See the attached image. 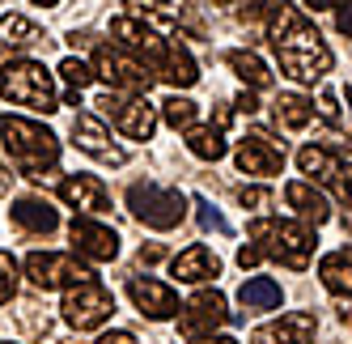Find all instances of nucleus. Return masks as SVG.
Masks as SVG:
<instances>
[{
	"label": "nucleus",
	"mask_w": 352,
	"mask_h": 344,
	"mask_svg": "<svg viewBox=\"0 0 352 344\" xmlns=\"http://www.w3.org/2000/svg\"><path fill=\"white\" fill-rule=\"evenodd\" d=\"M267 39H272V52H276V60H280V68L301 85L322 81L327 72H331V64H336L331 47L322 43V34L310 26L306 13H301L297 5H272Z\"/></svg>",
	"instance_id": "f257e3e1"
},
{
	"label": "nucleus",
	"mask_w": 352,
	"mask_h": 344,
	"mask_svg": "<svg viewBox=\"0 0 352 344\" xmlns=\"http://www.w3.org/2000/svg\"><path fill=\"white\" fill-rule=\"evenodd\" d=\"M0 149H5V162L13 170H21L34 183L60 175L56 170L60 166V140H56V132L34 124V119H21V115L0 119Z\"/></svg>",
	"instance_id": "f03ea898"
},
{
	"label": "nucleus",
	"mask_w": 352,
	"mask_h": 344,
	"mask_svg": "<svg viewBox=\"0 0 352 344\" xmlns=\"http://www.w3.org/2000/svg\"><path fill=\"white\" fill-rule=\"evenodd\" d=\"M250 238L263 247L267 259H276L289 272H306L314 255V226L306 221H285V217H259L250 221Z\"/></svg>",
	"instance_id": "7ed1b4c3"
},
{
	"label": "nucleus",
	"mask_w": 352,
	"mask_h": 344,
	"mask_svg": "<svg viewBox=\"0 0 352 344\" xmlns=\"http://www.w3.org/2000/svg\"><path fill=\"white\" fill-rule=\"evenodd\" d=\"M0 98H9L13 107H26L38 115H56L60 98H56V81L38 60H9L0 64Z\"/></svg>",
	"instance_id": "20e7f679"
},
{
	"label": "nucleus",
	"mask_w": 352,
	"mask_h": 344,
	"mask_svg": "<svg viewBox=\"0 0 352 344\" xmlns=\"http://www.w3.org/2000/svg\"><path fill=\"white\" fill-rule=\"evenodd\" d=\"M128 208L148 230H174L187 217V195L179 187H162V183H132Z\"/></svg>",
	"instance_id": "39448f33"
},
{
	"label": "nucleus",
	"mask_w": 352,
	"mask_h": 344,
	"mask_svg": "<svg viewBox=\"0 0 352 344\" xmlns=\"http://www.w3.org/2000/svg\"><path fill=\"white\" fill-rule=\"evenodd\" d=\"M98 115L111 119V124L128 136V140H153L157 132V115L153 107L144 103V94H119V89H107V94H98Z\"/></svg>",
	"instance_id": "423d86ee"
},
{
	"label": "nucleus",
	"mask_w": 352,
	"mask_h": 344,
	"mask_svg": "<svg viewBox=\"0 0 352 344\" xmlns=\"http://www.w3.org/2000/svg\"><path fill=\"white\" fill-rule=\"evenodd\" d=\"M94 68H98V77H107L111 89H119V94H148L153 81H157L153 68L140 64L132 52H123V47H115V43H102L94 52Z\"/></svg>",
	"instance_id": "0eeeda50"
},
{
	"label": "nucleus",
	"mask_w": 352,
	"mask_h": 344,
	"mask_svg": "<svg viewBox=\"0 0 352 344\" xmlns=\"http://www.w3.org/2000/svg\"><path fill=\"white\" fill-rule=\"evenodd\" d=\"M64 323L77 327V332H94L102 327L107 319L115 314V293L102 281H85V285H72L64 289Z\"/></svg>",
	"instance_id": "6e6552de"
},
{
	"label": "nucleus",
	"mask_w": 352,
	"mask_h": 344,
	"mask_svg": "<svg viewBox=\"0 0 352 344\" xmlns=\"http://www.w3.org/2000/svg\"><path fill=\"white\" fill-rule=\"evenodd\" d=\"M26 281L34 289H72V285H85L94 281L89 264H81L77 255H64V251H30L26 255Z\"/></svg>",
	"instance_id": "1a4fd4ad"
},
{
	"label": "nucleus",
	"mask_w": 352,
	"mask_h": 344,
	"mask_svg": "<svg viewBox=\"0 0 352 344\" xmlns=\"http://www.w3.org/2000/svg\"><path fill=\"white\" fill-rule=\"evenodd\" d=\"M225 323H230V310H225V293H217V289H199L195 298L183 306V314H179V327H183L187 340L212 336Z\"/></svg>",
	"instance_id": "9d476101"
},
{
	"label": "nucleus",
	"mask_w": 352,
	"mask_h": 344,
	"mask_svg": "<svg viewBox=\"0 0 352 344\" xmlns=\"http://www.w3.org/2000/svg\"><path fill=\"white\" fill-rule=\"evenodd\" d=\"M242 175H259V179H272L285 170V140H272L267 132H246V140L238 144L234 153Z\"/></svg>",
	"instance_id": "9b49d317"
},
{
	"label": "nucleus",
	"mask_w": 352,
	"mask_h": 344,
	"mask_svg": "<svg viewBox=\"0 0 352 344\" xmlns=\"http://www.w3.org/2000/svg\"><path fill=\"white\" fill-rule=\"evenodd\" d=\"M72 144H77L81 153H89L94 162H102V166H123L128 162V149H119L111 140V132L102 128V119L89 115V111L72 115Z\"/></svg>",
	"instance_id": "f8f14e48"
},
{
	"label": "nucleus",
	"mask_w": 352,
	"mask_h": 344,
	"mask_svg": "<svg viewBox=\"0 0 352 344\" xmlns=\"http://www.w3.org/2000/svg\"><path fill=\"white\" fill-rule=\"evenodd\" d=\"M68 238H72V255H85L94 264H107V259L119 255V234L111 226H102V221H94V217H72Z\"/></svg>",
	"instance_id": "ddd939ff"
},
{
	"label": "nucleus",
	"mask_w": 352,
	"mask_h": 344,
	"mask_svg": "<svg viewBox=\"0 0 352 344\" xmlns=\"http://www.w3.org/2000/svg\"><path fill=\"white\" fill-rule=\"evenodd\" d=\"M128 298L132 306L144 314V319H153V323H162V319H174L183 306H179V293H174L166 281H153V277H132L128 281Z\"/></svg>",
	"instance_id": "4468645a"
},
{
	"label": "nucleus",
	"mask_w": 352,
	"mask_h": 344,
	"mask_svg": "<svg viewBox=\"0 0 352 344\" xmlns=\"http://www.w3.org/2000/svg\"><path fill=\"white\" fill-rule=\"evenodd\" d=\"M314 332H318V319L310 310H293V314H280L267 327H255L250 332V344H310Z\"/></svg>",
	"instance_id": "2eb2a0df"
},
{
	"label": "nucleus",
	"mask_w": 352,
	"mask_h": 344,
	"mask_svg": "<svg viewBox=\"0 0 352 344\" xmlns=\"http://www.w3.org/2000/svg\"><path fill=\"white\" fill-rule=\"evenodd\" d=\"M60 200L81 208V213H111V191L98 175H64L60 179Z\"/></svg>",
	"instance_id": "dca6fc26"
},
{
	"label": "nucleus",
	"mask_w": 352,
	"mask_h": 344,
	"mask_svg": "<svg viewBox=\"0 0 352 344\" xmlns=\"http://www.w3.org/2000/svg\"><path fill=\"white\" fill-rule=\"evenodd\" d=\"M170 277L183 281V285H204L212 277H221V259L212 247H204V242H191L187 251H179L170 259Z\"/></svg>",
	"instance_id": "f3484780"
},
{
	"label": "nucleus",
	"mask_w": 352,
	"mask_h": 344,
	"mask_svg": "<svg viewBox=\"0 0 352 344\" xmlns=\"http://www.w3.org/2000/svg\"><path fill=\"white\" fill-rule=\"evenodd\" d=\"M285 200L297 213V221H306V226H327V221H331V200H327L314 183H306V179L285 183Z\"/></svg>",
	"instance_id": "a211bd4d"
},
{
	"label": "nucleus",
	"mask_w": 352,
	"mask_h": 344,
	"mask_svg": "<svg viewBox=\"0 0 352 344\" xmlns=\"http://www.w3.org/2000/svg\"><path fill=\"white\" fill-rule=\"evenodd\" d=\"M9 217H13V226L21 234H56L60 230V213L52 208V200H38V195H21V200H13Z\"/></svg>",
	"instance_id": "6ab92c4d"
},
{
	"label": "nucleus",
	"mask_w": 352,
	"mask_h": 344,
	"mask_svg": "<svg viewBox=\"0 0 352 344\" xmlns=\"http://www.w3.org/2000/svg\"><path fill=\"white\" fill-rule=\"evenodd\" d=\"M157 77L170 81L174 89H191L199 81V68H195V60H191V52H187L183 43H166V56L157 64Z\"/></svg>",
	"instance_id": "aec40b11"
},
{
	"label": "nucleus",
	"mask_w": 352,
	"mask_h": 344,
	"mask_svg": "<svg viewBox=\"0 0 352 344\" xmlns=\"http://www.w3.org/2000/svg\"><path fill=\"white\" fill-rule=\"evenodd\" d=\"M318 281H322L327 293H336V298H352V247L322 255L318 259Z\"/></svg>",
	"instance_id": "412c9836"
},
{
	"label": "nucleus",
	"mask_w": 352,
	"mask_h": 344,
	"mask_svg": "<svg viewBox=\"0 0 352 344\" xmlns=\"http://www.w3.org/2000/svg\"><path fill=\"white\" fill-rule=\"evenodd\" d=\"M0 43H5L9 52H30V47H47V34L34 26L30 17L9 13V17H0Z\"/></svg>",
	"instance_id": "4be33fe9"
},
{
	"label": "nucleus",
	"mask_w": 352,
	"mask_h": 344,
	"mask_svg": "<svg viewBox=\"0 0 352 344\" xmlns=\"http://www.w3.org/2000/svg\"><path fill=\"white\" fill-rule=\"evenodd\" d=\"M128 13L144 26H153L157 34H170L179 26V5L174 0H128Z\"/></svg>",
	"instance_id": "5701e85b"
},
{
	"label": "nucleus",
	"mask_w": 352,
	"mask_h": 344,
	"mask_svg": "<svg viewBox=\"0 0 352 344\" xmlns=\"http://www.w3.org/2000/svg\"><path fill=\"white\" fill-rule=\"evenodd\" d=\"M238 302H242V314L246 310H276L285 302V293H280V285H276L272 277H250L238 289Z\"/></svg>",
	"instance_id": "b1692460"
},
{
	"label": "nucleus",
	"mask_w": 352,
	"mask_h": 344,
	"mask_svg": "<svg viewBox=\"0 0 352 344\" xmlns=\"http://www.w3.org/2000/svg\"><path fill=\"white\" fill-rule=\"evenodd\" d=\"M272 115H276V124H280V128L301 132L314 119V103H310V98H301V94H280L272 103Z\"/></svg>",
	"instance_id": "393cba45"
},
{
	"label": "nucleus",
	"mask_w": 352,
	"mask_h": 344,
	"mask_svg": "<svg viewBox=\"0 0 352 344\" xmlns=\"http://www.w3.org/2000/svg\"><path fill=\"white\" fill-rule=\"evenodd\" d=\"M225 64H230V68L238 72V81L250 85V89H267V85H272V68H267L255 52H242V47H238V52L225 56Z\"/></svg>",
	"instance_id": "a878e982"
},
{
	"label": "nucleus",
	"mask_w": 352,
	"mask_h": 344,
	"mask_svg": "<svg viewBox=\"0 0 352 344\" xmlns=\"http://www.w3.org/2000/svg\"><path fill=\"white\" fill-rule=\"evenodd\" d=\"M297 166H301V175H310V183L318 179V183H336V175H340V162L322 149V144H306V149L297 153Z\"/></svg>",
	"instance_id": "bb28decb"
},
{
	"label": "nucleus",
	"mask_w": 352,
	"mask_h": 344,
	"mask_svg": "<svg viewBox=\"0 0 352 344\" xmlns=\"http://www.w3.org/2000/svg\"><path fill=\"white\" fill-rule=\"evenodd\" d=\"M187 149H191L199 162H221L225 153H230V144H225L221 128H191V132H187Z\"/></svg>",
	"instance_id": "cd10ccee"
},
{
	"label": "nucleus",
	"mask_w": 352,
	"mask_h": 344,
	"mask_svg": "<svg viewBox=\"0 0 352 344\" xmlns=\"http://www.w3.org/2000/svg\"><path fill=\"white\" fill-rule=\"evenodd\" d=\"M195 115H199V107L191 103V98H179V94H170L166 103H162V119L174 128V132H191L195 128Z\"/></svg>",
	"instance_id": "c85d7f7f"
},
{
	"label": "nucleus",
	"mask_w": 352,
	"mask_h": 344,
	"mask_svg": "<svg viewBox=\"0 0 352 344\" xmlns=\"http://www.w3.org/2000/svg\"><path fill=\"white\" fill-rule=\"evenodd\" d=\"M60 77H64L68 89H89L94 77H98V68H89L81 56H68V60H60Z\"/></svg>",
	"instance_id": "c756f323"
},
{
	"label": "nucleus",
	"mask_w": 352,
	"mask_h": 344,
	"mask_svg": "<svg viewBox=\"0 0 352 344\" xmlns=\"http://www.w3.org/2000/svg\"><path fill=\"white\" fill-rule=\"evenodd\" d=\"M13 293H17V259L9 251H0V306L13 302Z\"/></svg>",
	"instance_id": "7c9ffc66"
},
{
	"label": "nucleus",
	"mask_w": 352,
	"mask_h": 344,
	"mask_svg": "<svg viewBox=\"0 0 352 344\" xmlns=\"http://www.w3.org/2000/svg\"><path fill=\"white\" fill-rule=\"evenodd\" d=\"M195 217H199V226H204V230H212V234H230V221H225V217L204 200V195H195Z\"/></svg>",
	"instance_id": "2f4dec72"
},
{
	"label": "nucleus",
	"mask_w": 352,
	"mask_h": 344,
	"mask_svg": "<svg viewBox=\"0 0 352 344\" xmlns=\"http://www.w3.org/2000/svg\"><path fill=\"white\" fill-rule=\"evenodd\" d=\"M318 115H322L331 128H344V115H340V107H336V94H331V89L318 94Z\"/></svg>",
	"instance_id": "473e14b6"
},
{
	"label": "nucleus",
	"mask_w": 352,
	"mask_h": 344,
	"mask_svg": "<svg viewBox=\"0 0 352 344\" xmlns=\"http://www.w3.org/2000/svg\"><path fill=\"white\" fill-rule=\"evenodd\" d=\"M267 200H272L267 187H242V191H238V204H242V208H263Z\"/></svg>",
	"instance_id": "72a5a7b5"
},
{
	"label": "nucleus",
	"mask_w": 352,
	"mask_h": 344,
	"mask_svg": "<svg viewBox=\"0 0 352 344\" xmlns=\"http://www.w3.org/2000/svg\"><path fill=\"white\" fill-rule=\"evenodd\" d=\"M267 255H263V247H259V242H242V247H238V264L242 268H255V264H263Z\"/></svg>",
	"instance_id": "f704fd0d"
},
{
	"label": "nucleus",
	"mask_w": 352,
	"mask_h": 344,
	"mask_svg": "<svg viewBox=\"0 0 352 344\" xmlns=\"http://www.w3.org/2000/svg\"><path fill=\"white\" fill-rule=\"evenodd\" d=\"M336 30L352 39V0H340L336 5Z\"/></svg>",
	"instance_id": "c9c22d12"
},
{
	"label": "nucleus",
	"mask_w": 352,
	"mask_h": 344,
	"mask_svg": "<svg viewBox=\"0 0 352 344\" xmlns=\"http://www.w3.org/2000/svg\"><path fill=\"white\" fill-rule=\"evenodd\" d=\"M98 344H140L132 332H123V327H115V332H107L102 340H98Z\"/></svg>",
	"instance_id": "e433bc0d"
},
{
	"label": "nucleus",
	"mask_w": 352,
	"mask_h": 344,
	"mask_svg": "<svg viewBox=\"0 0 352 344\" xmlns=\"http://www.w3.org/2000/svg\"><path fill=\"white\" fill-rule=\"evenodd\" d=\"M157 259H166V247H162V242H148V247H140V264H157Z\"/></svg>",
	"instance_id": "4c0bfd02"
},
{
	"label": "nucleus",
	"mask_w": 352,
	"mask_h": 344,
	"mask_svg": "<svg viewBox=\"0 0 352 344\" xmlns=\"http://www.w3.org/2000/svg\"><path fill=\"white\" fill-rule=\"evenodd\" d=\"M238 111H246V115H255V111H259V98L250 94V89H242V94H238Z\"/></svg>",
	"instance_id": "58836bf2"
},
{
	"label": "nucleus",
	"mask_w": 352,
	"mask_h": 344,
	"mask_svg": "<svg viewBox=\"0 0 352 344\" xmlns=\"http://www.w3.org/2000/svg\"><path fill=\"white\" fill-rule=\"evenodd\" d=\"M191 344H238V340H234V336H217V332H212V336H199V340H191Z\"/></svg>",
	"instance_id": "ea45409f"
},
{
	"label": "nucleus",
	"mask_w": 352,
	"mask_h": 344,
	"mask_svg": "<svg viewBox=\"0 0 352 344\" xmlns=\"http://www.w3.org/2000/svg\"><path fill=\"white\" fill-rule=\"evenodd\" d=\"M9 183H13V175H9L5 166H0V191H9Z\"/></svg>",
	"instance_id": "a19ab883"
},
{
	"label": "nucleus",
	"mask_w": 352,
	"mask_h": 344,
	"mask_svg": "<svg viewBox=\"0 0 352 344\" xmlns=\"http://www.w3.org/2000/svg\"><path fill=\"white\" fill-rule=\"evenodd\" d=\"M344 226L352 230V200H344Z\"/></svg>",
	"instance_id": "79ce46f5"
},
{
	"label": "nucleus",
	"mask_w": 352,
	"mask_h": 344,
	"mask_svg": "<svg viewBox=\"0 0 352 344\" xmlns=\"http://www.w3.org/2000/svg\"><path fill=\"white\" fill-rule=\"evenodd\" d=\"M310 9H336L331 0H310Z\"/></svg>",
	"instance_id": "37998d69"
},
{
	"label": "nucleus",
	"mask_w": 352,
	"mask_h": 344,
	"mask_svg": "<svg viewBox=\"0 0 352 344\" xmlns=\"http://www.w3.org/2000/svg\"><path fill=\"white\" fill-rule=\"evenodd\" d=\"M34 5H43V9H52V5H60V0H34Z\"/></svg>",
	"instance_id": "c03bdc74"
},
{
	"label": "nucleus",
	"mask_w": 352,
	"mask_h": 344,
	"mask_svg": "<svg viewBox=\"0 0 352 344\" xmlns=\"http://www.w3.org/2000/svg\"><path fill=\"white\" fill-rule=\"evenodd\" d=\"M212 5H242V0H212Z\"/></svg>",
	"instance_id": "a18cd8bd"
},
{
	"label": "nucleus",
	"mask_w": 352,
	"mask_h": 344,
	"mask_svg": "<svg viewBox=\"0 0 352 344\" xmlns=\"http://www.w3.org/2000/svg\"><path fill=\"white\" fill-rule=\"evenodd\" d=\"M344 94H348V107H352V85H348V89H344Z\"/></svg>",
	"instance_id": "49530a36"
},
{
	"label": "nucleus",
	"mask_w": 352,
	"mask_h": 344,
	"mask_svg": "<svg viewBox=\"0 0 352 344\" xmlns=\"http://www.w3.org/2000/svg\"><path fill=\"white\" fill-rule=\"evenodd\" d=\"M0 344H9V340H0Z\"/></svg>",
	"instance_id": "de8ad7c7"
}]
</instances>
